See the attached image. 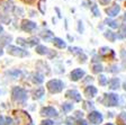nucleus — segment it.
<instances>
[{
  "label": "nucleus",
  "instance_id": "f257e3e1",
  "mask_svg": "<svg viewBox=\"0 0 126 125\" xmlns=\"http://www.w3.org/2000/svg\"><path fill=\"white\" fill-rule=\"evenodd\" d=\"M64 85L61 80L59 79H54V80H50L47 82V89L52 92V94H55V92H60L63 89Z\"/></svg>",
  "mask_w": 126,
  "mask_h": 125
},
{
  "label": "nucleus",
  "instance_id": "f03ea898",
  "mask_svg": "<svg viewBox=\"0 0 126 125\" xmlns=\"http://www.w3.org/2000/svg\"><path fill=\"white\" fill-rule=\"evenodd\" d=\"M13 98L16 102H25L27 99V92L20 87H15L13 89Z\"/></svg>",
  "mask_w": 126,
  "mask_h": 125
},
{
  "label": "nucleus",
  "instance_id": "7ed1b4c3",
  "mask_svg": "<svg viewBox=\"0 0 126 125\" xmlns=\"http://www.w3.org/2000/svg\"><path fill=\"white\" fill-rule=\"evenodd\" d=\"M16 122H17V125H29L31 118L26 113L17 112L16 113Z\"/></svg>",
  "mask_w": 126,
  "mask_h": 125
},
{
  "label": "nucleus",
  "instance_id": "20e7f679",
  "mask_svg": "<svg viewBox=\"0 0 126 125\" xmlns=\"http://www.w3.org/2000/svg\"><path fill=\"white\" fill-rule=\"evenodd\" d=\"M8 53L11 55H15V56H26L28 54L27 51H25L23 49H19L17 46H13V45L8 46Z\"/></svg>",
  "mask_w": 126,
  "mask_h": 125
},
{
  "label": "nucleus",
  "instance_id": "39448f33",
  "mask_svg": "<svg viewBox=\"0 0 126 125\" xmlns=\"http://www.w3.org/2000/svg\"><path fill=\"white\" fill-rule=\"evenodd\" d=\"M104 103L106 104V106H116L118 103V96L115 94H106Z\"/></svg>",
  "mask_w": 126,
  "mask_h": 125
},
{
  "label": "nucleus",
  "instance_id": "423d86ee",
  "mask_svg": "<svg viewBox=\"0 0 126 125\" xmlns=\"http://www.w3.org/2000/svg\"><path fill=\"white\" fill-rule=\"evenodd\" d=\"M89 121L92 124H99L102 122V115L99 112H91L89 114Z\"/></svg>",
  "mask_w": 126,
  "mask_h": 125
},
{
  "label": "nucleus",
  "instance_id": "0eeeda50",
  "mask_svg": "<svg viewBox=\"0 0 126 125\" xmlns=\"http://www.w3.org/2000/svg\"><path fill=\"white\" fill-rule=\"evenodd\" d=\"M17 42H18L19 44L21 45H25V46H34V45H36L37 43H38V38H36V37H32V38L29 39H24V38H18L17 39Z\"/></svg>",
  "mask_w": 126,
  "mask_h": 125
},
{
  "label": "nucleus",
  "instance_id": "6e6552de",
  "mask_svg": "<svg viewBox=\"0 0 126 125\" xmlns=\"http://www.w3.org/2000/svg\"><path fill=\"white\" fill-rule=\"evenodd\" d=\"M41 114L44 115V116H48V117H55V116H58V112H56L53 107H44V108L41 110Z\"/></svg>",
  "mask_w": 126,
  "mask_h": 125
},
{
  "label": "nucleus",
  "instance_id": "1a4fd4ad",
  "mask_svg": "<svg viewBox=\"0 0 126 125\" xmlns=\"http://www.w3.org/2000/svg\"><path fill=\"white\" fill-rule=\"evenodd\" d=\"M21 27H23L24 31L31 32V31H33V29L36 28V24L33 23V21H31V20H24L23 24H21Z\"/></svg>",
  "mask_w": 126,
  "mask_h": 125
},
{
  "label": "nucleus",
  "instance_id": "9d476101",
  "mask_svg": "<svg viewBox=\"0 0 126 125\" xmlns=\"http://www.w3.org/2000/svg\"><path fill=\"white\" fill-rule=\"evenodd\" d=\"M83 76H84V71L81 70V69H76V70H73L71 72V79L73 81H77V80H79V79H81Z\"/></svg>",
  "mask_w": 126,
  "mask_h": 125
},
{
  "label": "nucleus",
  "instance_id": "9b49d317",
  "mask_svg": "<svg viewBox=\"0 0 126 125\" xmlns=\"http://www.w3.org/2000/svg\"><path fill=\"white\" fill-rule=\"evenodd\" d=\"M121 11V7L118 5H114L113 7H110V8H107L106 9V13H107L108 16H110V17H114V16H116L118 13Z\"/></svg>",
  "mask_w": 126,
  "mask_h": 125
},
{
  "label": "nucleus",
  "instance_id": "f8f14e48",
  "mask_svg": "<svg viewBox=\"0 0 126 125\" xmlns=\"http://www.w3.org/2000/svg\"><path fill=\"white\" fill-rule=\"evenodd\" d=\"M65 96L69 97V98L74 99L76 102H80V100H81V96H80V94H79L77 90H68Z\"/></svg>",
  "mask_w": 126,
  "mask_h": 125
},
{
  "label": "nucleus",
  "instance_id": "ddd939ff",
  "mask_svg": "<svg viewBox=\"0 0 126 125\" xmlns=\"http://www.w3.org/2000/svg\"><path fill=\"white\" fill-rule=\"evenodd\" d=\"M84 95L87 97H94L97 95V89L94 88V86H88L84 90Z\"/></svg>",
  "mask_w": 126,
  "mask_h": 125
},
{
  "label": "nucleus",
  "instance_id": "4468645a",
  "mask_svg": "<svg viewBox=\"0 0 126 125\" xmlns=\"http://www.w3.org/2000/svg\"><path fill=\"white\" fill-rule=\"evenodd\" d=\"M53 44H54L55 46H58L59 49H64V47L66 46L65 42L63 41V39L59 38V37H55V38H53Z\"/></svg>",
  "mask_w": 126,
  "mask_h": 125
},
{
  "label": "nucleus",
  "instance_id": "2eb2a0df",
  "mask_svg": "<svg viewBox=\"0 0 126 125\" xmlns=\"http://www.w3.org/2000/svg\"><path fill=\"white\" fill-rule=\"evenodd\" d=\"M109 87L111 89H117L119 87V79L118 78H114L109 81Z\"/></svg>",
  "mask_w": 126,
  "mask_h": 125
},
{
  "label": "nucleus",
  "instance_id": "dca6fc26",
  "mask_svg": "<svg viewBox=\"0 0 126 125\" xmlns=\"http://www.w3.org/2000/svg\"><path fill=\"white\" fill-rule=\"evenodd\" d=\"M36 52L38 53V54H47V53H48V49L43 46V45H39V46L36 47Z\"/></svg>",
  "mask_w": 126,
  "mask_h": 125
},
{
  "label": "nucleus",
  "instance_id": "f3484780",
  "mask_svg": "<svg viewBox=\"0 0 126 125\" xmlns=\"http://www.w3.org/2000/svg\"><path fill=\"white\" fill-rule=\"evenodd\" d=\"M105 36L107 37V38L109 39L110 42H114V41H115V38H116V35L114 34L113 32H110V31L106 32V33H105Z\"/></svg>",
  "mask_w": 126,
  "mask_h": 125
},
{
  "label": "nucleus",
  "instance_id": "a211bd4d",
  "mask_svg": "<svg viewBox=\"0 0 126 125\" xmlns=\"http://www.w3.org/2000/svg\"><path fill=\"white\" fill-rule=\"evenodd\" d=\"M33 80H34L36 83H42L44 79H43V76H42V74H39V73H36V74H34V79H33Z\"/></svg>",
  "mask_w": 126,
  "mask_h": 125
},
{
  "label": "nucleus",
  "instance_id": "6ab92c4d",
  "mask_svg": "<svg viewBox=\"0 0 126 125\" xmlns=\"http://www.w3.org/2000/svg\"><path fill=\"white\" fill-rule=\"evenodd\" d=\"M72 107H73V105L72 104H70V103H65V104H63L62 109L64 110V112H69V110L72 109Z\"/></svg>",
  "mask_w": 126,
  "mask_h": 125
},
{
  "label": "nucleus",
  "instance_id": "aec40b11",
  "mask_svg": "<svg viewBox=\"0 0 126 125\" xmlns=\"http://www.w3.org/2000/svg\"><path fill=\"white\" fill-rule=\"evenodd\" d=\"M98 81H99V85H101V86H105V85L108 83V80L105 76H100L99 79H98Z\"/></svg>",
  "mask_w": 126,
  "mask_h": 125
},
{
  "label": "nucleus",
  "instance_id": "412c9836",
  "mask_svg": "<svg viewBox=\"0 0 126 125\" xmlns=\"http://www.w3.org/2000/svg\"><path fill=\"white\" fill-rule=\"evenodd\" d=\"M43 94H44V89L39 88L38 90L35 91V98H41V97L43 96Z\"/></svg>",
  "mask_w": 126,
  "mask_h": 125
},
{
  "label": "nucleus",
  "instance_id": "4be33fe9",
  "mask_svg": "<svg viewBox=\"0 0 126 125\" xmlns=\"http://www.w3.org/2000/svg\"><path fill=\"white\" fill-rule=\"evenodd\" d=\"M92 69H94V73H99L102 71V67L100 64H94V67H92Z\"/></svg>",
  "mask_w": 126,
  "mask_h": 125
},
{
  "label": "nucleus",
  "instance_id": "5701e85b",
  "mask_svg": "<svg viewBox=\"0 0 126 125\" xmlns=\"http://www.w3.org/2000/svg\"><path fill=\"white\" fill-rule=\"evenodd\" d=\"M106 23H107V25H109L111 28H117L118 27V24L116 23V21H114V20H106Z\"/></svg>",
  "mask_w": 126,
  "mask_h": 125
},
{
  "label": "nucleus",
  "instance_id": "b1692460",
  "mask_svg": "<svg viewBox=\"0 0 126 125\" xmlns=\"http://www.w3.org/2000/svg\"><path fill=\"white\" fill-rule=\"evenodd\" d=\"M99 52H100V54H102V55L107 54V53H113V52H111V50L108 49V47H102V49L100 50Z\"/></svg>",
  "mask_w": 126,
  "mask_h": 125
},
{
  "label": "nucleus",
  "instance_id": "393cba45",
  "mask_svg": "<svg viewBox=\"0 0 126 125\" xmlns=\"http://www.w3.org/2000/svg\"><path fill=\"white\" fill-rule=\"evenodd\" d=\"M91 11L94 13V16H99V15H100L99 9L97 8V6H96V5H94V6L91 7Z\"/></svg>",
  "mask_w": 126,
  "mask_h": 125
},
{
  "label": "nucleus",
  "instance_id": "a878e982",
  "mask_svg": "<svg viewBox=\"0 0 126 125\" xmlns=\"http://www.w3.org/2000/svg\"><path fill=\"white\" fill-rule=\"evenodd\" d=\"M41 125H53V122L51 120H46V121H43L41 123Z\"/></svg>",
  "mask_w": 126,
  "mask_h": 125
},
{
  "label": "nucleus",
  "instance_id": "bb28decb",
  "mask_svg": "<svg viewBox=\"0 0 126 125\" xmlns=\"http://www.w3.org/2000/svg\"><path fill=\"white\" fill-rule=\"evenodd\" d=\"M72 122H73V118H71V117H69L66 120V124H72Z\"/></svg>",
  "mask_w": 126,
  "mask_h": 125
},
{
  "label": "nucleus",
  "instance_id": "cd10ccee",
  "mask_svg": "<svg viewBox=\"0 0 126 125\" xmlns=\"http://www.w3.org/2000/svg\"><path fill=\"white\" fill-rule=\"evenodd\" d=\"M78 125H87V123L84 121H79L78 122Z\"/></svg>",
  "mask_w": 126,
  "mask_h": 125
},
{
  "label": "nucleus",
  "instance_id": "c85d7f7f",
  "mask_svg": "<svg viewBox=\"0 0 126 125\" xmlns=\"http://www.w3.org/2000/svg\"><path fill=\"white\" fill-rule=\"evenodd\" d=\"M99 1H100L101 3H104V5H105V3H107L108 1H110V0H99Z\"/></svg>",
  "mask_w": 126,
  "mask_h": 125
},
{
  "label": "nucleus",
  "instance_id": "c756f323",
  "mask_svg": "<svg viewBox=\"0 0 126 125\" xmlns=\"http://www.w3.org/2000/svg\"><path fill=\"white\" fill-rule=\"evenodd\" d=\"M0 125H3V117L0 116Z\"/></svg>",
  "mask_w": 126,
  "mask_h": 125
},
{
  "label": "nucleus",
  "instance_id": "7c9ffc66",
  "mask_svg": "<svg viewBox=\"0 0 126 125\" xmlns=\"http://www.w3.org/2000/svg\"><path fill=\"white\" fill-rule=\"evenodd\" d=\"M122 33H124V34L126 35V25H125V26L123 27V32H122Z\"/></svg>",
  "mask_w": 126,
  "mask_h": 125
},
{
  "label": "nucleus",
  "instance_id": "2f4dec72",
  "mask_svg": "<svg viewBox=\"0 0 126 125\" xmlns=\"http://www.w3.org/2000/svg\"><path fill=\"white\" fill-rule=\"evenodd\" d=\"M3 29H2V26H1V25H0V34H1V32H2Z\"/></svg>",
  "mask_w": 126,
  "mask_h": 125
},
{
  "label": "nucleus",
  "instance_id": "473e14b6",
  "mask_svg": "<svg viewBox=\"0 0 126 125\" xmlns=\"http://www.w3.org/2000/svg\"><path fill=\"white\" fill-rule=\"evenodd\" d=\"M124 89H125V90H126V82L124 83Z\"/></svg>",
  "mask_w": 126,
  "mask_h": 125
},
{
  "label": "nucleus",
  "instance_id": "72a5a7b5",
  "mask_svg": "<svg viewBox=\"0 0 126 125\" xmlns=\"http://www.w3.org/2000/svg\"><path fill=\"white\" fill-rule=\"evenodd\" d=\"M1 54H2V50L0 49V55H1Z\"/></svg>",
  "mask_w": 126,
  "mask_h": 125
},
{
  "label": "nucleus",
  "instance_id": "f704fd0d",
  "mask_svg": "<svg viewBox=\"0 0 126 125\" xmlns=\"http://www.w3.org/2000/svg\"><path fill=\"white\" fill-rule=\"evenodd\" d=\"M106 125H113V124H111V123H108V124H106Z\"/></svg>",
  "mask_w": 126,
  "mask_h": 125
},
{
  "label": "nucleus",
  "instance_id": "c9c22d12",
  "mask_svg": "<svg viewBox=\"0 0 126 125\" xmlns=\"http://www.w3.org/2000/svg\"><path fill=\"white\" fill-rule=\"evenodd\" d=\"M125 19H126V14H125Z\"/></svg>",
  "mask_w": 126,
  "mask_h": 125
}]
</instances>
